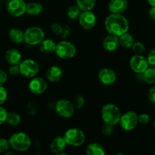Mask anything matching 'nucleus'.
Segmentation results:
<instances>
[{"mask_svg": "<svg viewBox=\"0 0 155 155\" xmlns=\"http://www.w3.org/2000/svg\"><path fill=\"white\" fill-rule=\"evenodd\" d=\"M104 26L109 34L120 36L129 31V23L127 18L122 14L111 13L105 19Z\"/></svg>", "mask_w": 155, "mask_h": 155, "instance_id": "nucleus-1", "label": "nucleus"}, {"mask_svg": "<svg viewBox=\"0 0 155 155\" xmlns=\"http://www.w3.org/2000/svg\"><path fill=\"white\" fill-rule=\"evenodd\" d=\"M122 113L115 104L109 103L105 104L101 110V116L104 124L115 126L119 123Z\"/></svg>", "mask_w": 155, "mask_h": 155, "instance_id": "nucleus-2", "label": "nucleus"}, {"mask_svg": "<svg viewBox=\"0 0 155 155\" xmlns=\"http://www.w3.org/2000/svg\"><path fill=\"white\" fill-rule=\"evenodd\" d=\"M9 140L10 146L14 150L19 152L27 151L31 145V139L30 136L22 132L14 133Z\"/></svg>", "mask_w": 155, "mask_h": 155, "instance_id": "nucleus-3", "label": "nucleus"}, {"mask_svg": "<svg viewBox=\"0 0 155 155\" xmlns=\"http://www.w3.org/2000/svg\"><path fill=\"white\" fill-rule=\"evenodd\" d=\"M63 137L67 145L74 147L81 146L86 140L84 133L78 128H70L67 130Z\"/></svg>", "mask_w": 155, "mask_h": 155, "instance_id": "nucleus-4", "label": "nucleus"}, {"mask_svg": "<svg viewBox=\"0 0 155 155\" xmlns=\"http://www.w3.org/2000/svg\"><path fill=\"white\" fill-rule=\"evenodd\" d=\"M24 33V42L29 45H40L45 39V33L39 27H30L26 29Z\"/></svg>", "mask_w": 155, "mask_h": 155, "instance_id": "nucleus-5", "label": "nucleus"}, {"mask_svg": "<svg viewBox=\"0 0 155 155\" xmlns=\"http://www.w3.org/2000/svg\"><path fill=\"white\" fill-rule=\"evenodd\" d=\"M55 53L62 59H70L76 54V48L73 43L67 40H62L56 44Z\"/></svg>", "mask_w": 155, "mask_h": 155, "instance_id": "nucleus-6", "label": "nucleus"}, {"mask_svg": "<svg viewBox=\"0 0 155 155\" xmlns=\"http://www.w3.org/2000/svg\"><path fill=\"white\" fill-rule=\"evenodd\" d=\"M20 74L27 78L36 77L39 72V65L32 59H25L19 64Z\"/></svg>", "mask_w": 155, "mask_h": 155, "instance_id": "nucleus-7", "label": "nucleus"}, {"mask_svg": "<svg viewBox=\"0 0 155 155\" xmlns=\"http://www.w3.org/2000/svg\"><path fill=\"white\" fill-rule=\"evenodd\" d=\"M119 124L125 131H131L137 127L138 124V115L135 111L129 110L121 115Z\"/></svg>", "mask_w": 155, "mask_h": 155, "instance_id": "nucleus-8", "label": "nucleus"}, {"mask_svg": "<svg viewBox=\"0 0 155 155\" xmlns=\"http://www.w3.org/2000/svg\"><path fill=\"white\" fill-rule=\"evenodd\" d=\"M74 104L67 99H59L55 104V110L56 114L64 118H69L74 113Z\"/></svg>", "mask_w": 155, "mask_h": 155, "instance_id": "nucleus-9", "label": "nucleus"}, {"mask_svg": "<svg viewBox=\"0 0 155 155\" xmlns=\"http://www.w3.org/2000/svg\"><path fill=\"white\" fill-rule=\"evenodd\" d=\"M131 69L136 74H142L149 68L147 58L142 54H135L131 58L129 61Z\"/></svg>", "mask_w": 155, "mask_h": 155, "instance_id": "nucleus-10", "label": "nucleus"}, {"mask_svg": "<svg viewBox=\"0 0 155 155\" xmlns=\"http://www.w3.org/2000/svg\"><path fill=\"white\" fill-rule=\"evenodd\" d=\"M26 8L27 3L24 0H10L8 3L7 10L11 15L18 18L26 13Z\"/></svg>", "mask_w": 155, "mask_h": 155, "instance_id": "nucleus-11", "label": "nucleus"}, {"mask_svg": "<svg viewBox=\"0 0 155 155\" xmlns=\"http://www.w3.org/2000/svg\"><path fill=\"white\" fill-rule=\"evenodd\" d=\"M47 88H48L47 82L41 77H33L28 85L29 90L34 95H41L44 93L46 91Z\"/></svg>", "mask_w": 155, "mask_h": 155, "instance_id": "nucleus-12", "label": "nucleus"}, {"mask_svg": "<svg viewBox=\"0 0 155 155\" xmlns=\"http://www.w3.org/2000/svg\"><path fill=\"white\" fill-rule=\"evenodd\" d=\"M78 21L82 28L89 30L95 27L97 18L91 11H85L81 12L78 18Z\"/></svg>", "mask_w": 155, "mask_h": 155, "instance_id": "nucleus-13", "label": "nucleus"}, {"mask_svg": "<svg viewBox=\"0 0 155 155\" xmlns=\"http://www.w3.org/2000/svg\"><path fill=\"white\" fill-rule=\"evenodd\" d=\"M99 81L104 86H112L116 80L115 71L109 68H104L98 72Z\"/></svg>", "mask_w": 155, "mask_h": 155, "instance_id": "nucleus-14", "label": "nucleus"}, {"mask_svg": "<svg viewBox=\"0 0 155 155\" xmlns=\"http://www.w3.org/2000/svg\"><path fill=\"white\" fill-rule=\"evenodd\" d=\"M119 45V36H114V35H107L103 40V48L107 51H115Z\"/></svg>", "mask_w": 155, "mask_h": 155, "instance_id": "nucleus-15", "label": "nucleus"}, {"mask_svg": "<svg viewBox=\"0 0 155 155\" xmlns=\"http://www.w3.org/2000/svg\"><path fill=\"white\" fill-rule=\"evenodd\" d=\"M128 7V0H110L108 8L111 13L122 14Z\"/></svg>", "mask_w": 155, "mask_h": 155, "instance_id": "nucleus-16", "label": "nucleus"}, {"mask_svg": "<svg viewBox=\"0 0 155 155\" xmlns=\"http://www.w3.org/2000/svg\"><path fill=\"white\" fill-rule=\"evenodd\" d=\"M67 143L63 136H57L52 141L50 150L56 154H61L64 152L67 147Z\"/></svg>", "mask_w": 155, "mask_h": 155, "instance_id": "nucleus-17", "label": "nucleus"}, {"mask_svg": "<svg viewBox=\"0 0 155 155\" xmlns=\"http://www.w3.org/2000/svg\"><path fill=\"white\" fill-rule=\"evenodd\" d=\"M63 72H62V68H59V66L53 65L50 68H48L46 73V77L48 80V81L51 83H56L62 79Z\"/></svg>", "mask_w": 155, "mask_h": 155, "instance_id": "nucleus-18", "label": "nucleus"}, {"mask_svg": "<svg viewBox=\"0 0 155 155\" xmlns=\"http://www.w3.org/2000/svg\"><path fill=\"white\" fill-rule=\"evenodd\" d=\"M5 60L10 65L19 64L22 61V55L18 49L11 48L5 52Z\"/></svg>", "mask_w": 155, "mask_h": 155, "instance_id": "nucleus-19", "label": "nucleus"}, {"mask_svg": "<svg viewBox=\"0 0 155 155\" xmlns=\"http://www.w3.org/2000/svg\"><path fill=\"white\" fill-rule=\"evenodd\" d=\"M56 43L51 39H44L40 44V49L42 52L50 54L55 52Z\"/></svg>", "mask_w": 155, "mask_h": 155, "instance_id": "nucleus-20", "label": "nucleus"}, {"mask_svg": "<svg viewBox=\"0 0 155 155\" xmlns=\"http://www.w3.org/2000/svg\"><path fill=\"white\" fill-rule=\"evenodd\" d=\"M43 10V7L41 3L36 2L27 3L26 13L30 16H37L40 14L42 13Z\"/></svg>", "mask_w": 155, "mask_h": 155, "instance_id": "nucleus-21", "label": "nucleus"}, {"mask_svg": "<svg viewBox=\"0 0 155 155\" xmlns=\"http://www.w3.org/2000/svg\"><path fill=\"white\" fill-rule=\"evenodd\" d=\"M9 38L16 44L22 43L24 42V33L18 28H12L9 30Z\"/></svg>", "mask_w": 155, "mask_h": 155, "instance_id": "nucleus-22", "label": "nucleus"}, {"mask_svg": "<svg viewBox=\"0 0 155 155\" xmlns=\"http://www.w3.org/2000/svg\"><path fill=\"white\" fill-rule=\"evenodd\" d=\"M119 45L124 48H131L134 42H135L133 36L129 32H126L119 36Z\"/></svg>", "mask_w": 155, "mask_h": 155, "instance_id": "nucleus-23", "label": "nucleus"}, {"mask_svg": "<svg viewBox=\"0 0 155 155\" xmlns=\"http://www.w3.org/2000/svg\"><path fill=\"white\" fill-rule=\"evenodd\" d=\"M86 154L88 155H105L106 152L101 145L94 142L87 146Z\"/></svg>", "mask_w": 155, "mask_h": 155, "instance_id": "nucleus-24", "label": "nucleus"}, {"mask_svg": "<svg viewBox=\"0 0 155 155\" xmlns=\"http://www.w3.org/2000/svg\"><path fill=\"white\" fill-rule=\"evenodd\" d=\"M144 82L150 85L155 84V68L149 67L144 73H142Z\"/></svg>", "mask_w": 155, "mask_h": 155, "instance_id": "nucleus-25", "label": "nucleus"}, {"mask_svg": "<svg viewBox=\"0 0 155 155\" xmlns=\"http://www.w3.org/2000/svg\"><path fill=\"white\" fill-rule=\"evenodd\" d=\"M76 5L82 12L91 11L96 5V0H76Z\"/></svg>", "mask_w": 155, "mask_h": 155, "instance_id": "nucleus-26", "label": "nucleus"}, {"mask_svg": "<svg viewBox=\"0 0 155 155\" xmlns=\"http://www.w3.org/2000/svg\"><path fill=\"white\" fill-rule=\"evenodd\" d=\"M21 122V117L18 113L15 111L9 112L8 113L6 123L9 124L11 127H17Z\"/></svg>", "mask_w": 155, "mask_h": 155, "instance_id": "nucleus-27", "label": "nucleus"}, {"mask_svg": "<svg viewBox=\"0 0 155 155\" xmlns=\"http://www.w3.org/2000/svg\"><path fill=\"white\" fill-rule=\"evenodd\" d=\"M81 12L82 11L79 8L78 6L77 5H71L68 8V11H67V15L70 19L76 20L78 19Z\"/></svg>", "mask_w": 155, "mask_h": 155, "instance_id": "nucleus-28", "label": "nucleus"}, {"mask_svg": "<svg viewBox=\"0 0 155 155\" xmlns=\"http://www.w3.org/2000/svg\"><path fill=\"white\" fill-rule=\"evenodd\" d=\"M135 54H142L145 51V47L143 43L140 42H135L131 48Z\"/></svg>", "mask_w": 155, "mask_h": 155, "instance_id": "nucleus-29", "label": "nucleus"}, {"mask_svg": "<svg viewBox=\"0 0 155 155\" xmlns=\"http://www.w3.org/2000/svg\"><path fill=\"white\" fill-rule=\"evenodd\" d=\"M85 103L84 97L81 95H77L74 98V107L77 109H81L84 107Z\"/></svg>", "mask_w": 155, "mask_h": 155, "instance_id": "nucleus-30", "label": "nucleus"}, {"mask_svg": "<svg viewBox=\"0 0 155 155\" xmlns=\"http://www.w3.org/2000/svg\"><path fill=\"white\" fill-rule=\"evenodd\" d=\"M10 143L9 140L6 139H0V154L5 153L9 151Z\"/></svg>", "mask_w": 155, "mask_h": 155, "instance_id": "nucleus-31", "label": "nucleus"}, {"mask_svg": "<svg viewBox=\"0 0 155 155\" xmlns=\"http://www.w3.org/2000/svg\"><path fill=\"white\" fill-rule=\"evenodd\" d=\"M102 133L103 136H109L112 135V132H113V126L109 125V124H104L102 127Z\"/></svg>", "mask_w": 155, "mask_h": 155, "instance_id": "nucleus-32", "label": "nucleus"}, {"mask_svg": "<svg viewBox=\"0 0 155 155\" xmlns=\"http://www.w3.org/2000/svg\"><path fill=\"white\" fill-rule=\"evenodd\" d=\"M147 61H148L149 66L155 68V48L150 50V52L147 54Z\"/></svg>", "mask_w": 155, "mask_h": 155, "instance_id": "nucleus-33", "label": "nucleus"}, {"mask_svg": "<svg viewBox=\"0 0 155 155\" xmlns=\"http://www.w3.org/2000/svg\"><path fill=\"white\" fill-rule=\"evenodd\" d=\"M8 98V92L5 88L3 86H0V105H2L6 101Z\"/></svg>", "mask_w": 155, "mask_h": 155, "instance_id": "nucleus-34", "label": "nucleus"}, {"mask_svg": "<svg viewBox=\"0 0 155 155\" xmlns=\"http://www.w3.org/2000/svg\"><path fill=\"white\" fill-rule=\"evenodd\" d=\"M8 113H9V112H8L4 107H2V105H0V125L6 123Z\"/></svg>", "mask_w": 155, "mask_h": 155, "instance_id": "nucleus-35", "label": "nucleus"}, {"mask_svg": "<svg viewBox=\"0 0 155 155\" xmlns=\"http://www.w3.org/2000/svg\"><path fill=\"white\" fill-rule=\"evenodd\" d=\"M150 120V117L147 114H141L138 115V122L142 124H147Z\"/></svg>", "mask_w": 155, "mask_h": 155, "instance_id": "nucleus-36", "label": "nucleus"}, {"mask_svg": "<svg viewBox=\"0 0 155 155\" xmlns=\"http://www.w3.org/2000/svg\"><path fill=\"white\" fill-rule=\"evenodd\" d=\"M51 27H52V30H53L56 35H58V36H60L62 30H63L64 29V27H62V25L58 24V23H53V24H52Z\"/></svg>", "mask_w": 155, "mask_h": 155, "instance_id": "nucleus-37", "label": "nucleus"}, {"mask_svg": "<svg viewBox=\"0 0 155 155\" xmlns=\"http://www.w3.org/2000/svg\"><path fill=\"white\" fill-rule=\"evenodd\" d=\"M9 72L11 75H18L20 74V66L19 64H12L9 69Z\"/></svg>", "mask_w": 155, "mask_h": 155, "instance_id": "nucleus-38", "label": "nucleus"}, {"mask_svg": "<svg viewBox=\"0 0 155 155\" xmlns=\"http://www.w3.org/2000/svg\"><path fill=\"white\" fill-rule=\"evenodd\" d=\"M27 111L28 114L34 115L36 113V104L33 102H29L27 105Z\"/></svg>", "mask_w": 155, "mask_h": 155, "instance_id": "nucleus-39", "label": "nucleus"}, {"mask_svg": "<svg viewBox=\"0 0 155 155\" xmlns=\"http://www.w3.org/2000/svg\"><path fill=\"white\" fill-rule=\"evenodd\" d=\"M147 98H148L149 101L151 103L155 104V85H153L148 91L147 93Z\"/></svg>", "mask_w": 155, "mask_h": 155, "instance_id": "nucleus-40", "label": "nucleus"}, {"mask_svg": "<svg viewBox=\"0 0 155 155\" xmlns=\"http://www.w3.org/2000/svg\"><path fill=\"white\" fill-rule=\"evenodd\" d=\"M8 80V74L4 70L0 69V86H4Z\"/></svg>", "mask_w": 155, "mask_h": 155, "instance_id": "nucleus-41", "label": "nucleus"}, {"mask_svg": "<svg viewBox=\"0 0 155 155\" xmlns=\"http://www.w3.org/2000/svg\"><path fill=\"white\" fill-rule=\"evenodd\" d=\"M149 18L155 21V7H151L148 12Z\"/></svg>", "mask_w": 155, "mask_h": 155, "instance_id": "nucleus-42", "label": "nucleus"}, {"mask_svg": "<svg viewBox=\"0 0 155 155\" xmlns=\"http://www.w3.org/2000/svg\"><path fill=\"white\" fill-rule=\"evenodd\" d=\"M147 2L151 7H155V0H147Z\"/></svg>", "mask_w": 155, "mask_h": 155, "instance_id": "nucleus-43", "label": "nucleus"}, {"mask_svg": "<svg viewBox=\"0 0 155 155\" xmlns=\"http://www.w3.org/2000/svg\"><path fill=\"white\" fill-rule=\"evenodd\" d=\"M153 126H154V127H155V120H154V122H153Z\"/></svg>", "mask_w": 155, "mask_h": 155, "instance_id": "nucleus-44", "label": "nucleus"}]
</instances>
